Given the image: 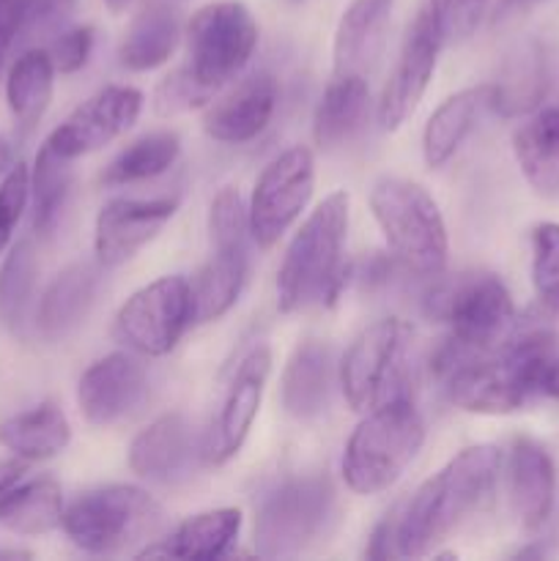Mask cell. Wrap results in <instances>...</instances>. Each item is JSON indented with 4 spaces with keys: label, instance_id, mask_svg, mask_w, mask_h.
<instances>
[{
    "label": "cell",
    "instance_id": "6da1fadb",
    "mask_svg": "<svg viewBox=\"0 0 559 561\" xmlns=\"http://www.w3.org/2000/svg\"><path fill=\"white\" fill-rule=\"evenodd\" d=\"M502 453L493 444H477L455 455L442 471L422 482L409 507L398 515L395 548L398 557H427L438 542L458 531L493 496Z\"/></svg>",
    "mask_w": 559,
    "mask_h": 561
},
{
    "label": "cell",
    "instance_id": "7a4b0ae2",
    "mask_svg": "<svg viewBox=\"0 0 559 561\" xmlns=\"http://www.w3.org/2000/svg\"><path fill=\"white\" fill-rule=\"evenodd\" d=\"M349 192H332L296 230L277 272L280 312L290 316L338 301L345 285L343 250L349 236Z\"/></svg>",
    "mask_w": 559,
    "mask_h": 561
},
{
    "label": "cell",
    "instance_id": "3957f363",
    "mask_svg": "<svg viewBox=\"0 0 559 561\" xmlns=\"http://www.w3.org/2000/svg\"><path fill=\"white\" fill-rule=\"evenodd\" d=\"M425 442V422L411 400L395 398L367 411L343 453V480L360 496H373L403 477Z\"/></svg>",
    "mask_w": 559,
    "mask_h": 561
},
{
    "label": "cell",
    "instance_id": "277c9868",
    "mask_svg": "<svg viewBox=\"0 0 559 561\" xmlns=\"http://www.w3.org/2000/svg\"><path fill=\"white\" fill-rule=\"evenodd\" d=\"M370 211L400 266L422 277L447 266V225L425 186L384 175L370 190Z\"/></svg>",
    "mask_w": 559,
    "mask_h": 561
},
{
    "label": "cell",
    "instance_id": "5b68a950",
    "mask_svg": "<svg viewBox=\"0 0 559 561\" xmlns=\"http://www.w3.org/2000/svg\"><path fill=\"white\" fill-rule=\"evenodd\" d=\"M338 526V491L323 474L296 477L263 499L255 518V551L263 559L299 557Z\"/></svg>",
    "mask_w": 559,
    "mask_h": 561
},
{
    "label": "cell",
    "instance_id": "8992f818",
    "mask_svg": "<svg viewBox=\"0 0 559 561\" xmlns=\"http://www.w3.org/2000/svg\"><path fill=\"white\" fill-rule=\"evenodd\" d=\"M164 510L146 491L132 485H107L88 491L64 510L66 537L88 553H121L159 535Z\"/></svg>",
    "mask_w": 559,
    "mask_h": 561
},
{
    "label": "cell",
    "instance_id": "52a82bcc",
    "mask_svg": "<svg viewBox=\"0 0 559 561\" xmlns=\"http://www.w3.org/2000/svg\"><path fill=\"white\" fill-rule=\"evenodd\" d=\"M427 316L449 327V343L475 354L504 345L515 329L513 296L493 274H464L427 296Z\"/></svg>",
    "mask_w": 559,
    "mask_h": 561
},
{
    "label": "cell",
    "instance_id": "ba28073f",
    "mask_svg": "<svg viewBox=\"0 0 559 561\" xmlns=\"http://www.w3.org/2000/svg\"><path fill=\"white\" fill-rule=\"evenodd\" d=\"M414 332L400 318L367 327L340 362V389L354 411L367 414L395 398H403Z\"/></svg>",
    "mask_w": 559,
    "mask_h": 561
},
{
    "label": "cell",
    "instance_id": "9c48e42d",
    "mask_svg": "<svg viewBox=\"0 0 559 561\" xmlns=\"http://www.w3.org/2000/svg\"><path fill=\"white\" fill-rule=\"evenodd\" d=\"M190 64L186 75L214 93L228 85L252 58L258 44V25L241 0H219L203 5L186 25Z\"/></svg>",
    "mask_w": 559,
    "mask_h": 561
},
{
    "label": "cell",
    "instance_id": "30bf717a",
    "mask_svg": "<svg viewBox=\"0 0 559 561\" xmlns=\"http://www.w3.org/2000/svg\"><path fill=\"white\" fill-rule=\"evenodd\" d=\"M195 323L190 279L159 277L124 301L115 316V337L146 356H164Z\"/></svg>",
    "mask_w": 559,
    "mask_h": 561
},
{
    "label": "cell",
    "instance_id": "8fae6325",
    "mask_svg": "<svg viewBox=\"0 0 559 561\" xmlns=\"http://www.w3.org/2000/svg\"><path fill=\"white\" fill-rule=\"evenodd\" d=\"M316 190V159L305 146H294L274 157L258 175L247 217L250 239L261 250H272L299 219Z\"/></svg>",
    "mask_w": 559,
    "mask_h": 561
},
{
    "label": "cell",
    "instance_id": "7c38bea8",
    "mask_svg": "<svg viewBox=\"0 0 559 561\" xmlns=\"http://www.w3.org/2000/svg\"><path fill=\"white\" fill-rule=\"evenodd\" d=\"M269 373H272V351H269V345L258 343L236 367L217 416H214L212 427L203 438L201 455L206 463H228L244 447L247 436L255 425L258 411H261Z\"/></svg>",
    "mask_w": 559,
    "mask_h": 561
},
{
    "label": "cell",
    "instance_id": "4fadbf2b",
    "mask_svg": "<svg viewBox=\"0 0 559 561\" xmlns=\"http://www.w3.org/2000/svg\"><path fill=\"white\" fill-rule=\"evenodd\" d=\"M444 42L447 38H444L442 25H438V16L427 5L417 14L414 25L409 27V36H406L403 49H400L395 71L389 75L387 85H384L381 102H378V124L384 129H398L420 107L422 96L431 85L433 71H436V60Z\"/></svg>",
    "mask_w": 559,
    "mask_h": 561
},
{
    "label": "cell",
    "instance_id": "5bb4252c",
    "mask_svg": "<svg viewBox=\"0 0 559 561\" xmlns=\"http://www.w3.org/2000/svg\"><path fill=\"white\" fill-rule=\"evenodd\" d=\"M142 110V93L132 85H110L82 102L58 129L47 146L64 159H80L99 151L115 137L135 126Z\"/></svg>",
    "mask_w": 559,
    "mask_h": 561
},
{
    "label": "cell",
    "instance_id": "9a60e30c",
    "mask_svg": "<svg viewBox=\"0 0 559 561\" xmlns=\"http://www.w3.org/2000/svg\"><path fill=\"white\" fill-rule=\"evenodd\" d=\"M179 203L170 197L157 201H129V197H115L104 203L96 217L93 230V250L96 263L104 268H115L121 263L132 261L146 244H151L159 230L170 222Z\"/></svg>",
    "mask_w": 559,
    "mask_h": 561
},
{
    "label": "cell",
    "instance_id": "2e32d148",
    "mask_svg": "<svg viewBox=\"0 0 559 561\" xmlns=\"http://www.w3.org/2000/svg\"><path fill=\"white\" fill-rule=\"evenodd\" d=\"M146 394V367L132 354H110L93 362L77 383V403L91 425L107 427L129 416Z\"/></svg>",
    "mask_w": 559,
    "mask_h": 561
},
{
    "label": "cell",
    "instance_id": "e0dca14e",
    "mask_svg": "<svg viewBox=\"0 0 559 561\" xmlns=\"http://www.w3.org/2000/svg\"><path fill=\"white\" fill-rule=\"evenodd\" d=\"M197 458L192 425L184 414H164L135 436L129 447V469L157 485H179L195 471Z\"/></svg>",
    "mask_w": 559,
    "mask_h": 561
},
{
    "label": "cell",
    "instance_id": "ac0fdd59",
    "mask_svg": "<svg viewBox=\"0 0 559 561\" xmlns=\"http://www.w3.org/2000/svg\"><path fill=\"white\" fill-rule=\"evenodd\" d=\"M510 510L524 531H537L551 518L557 471L546 447L532 438H515L507 458Z\"/></svg>",
    "mask_w": 559,
    "mask_h": 561
},
{
    "label": "cell",
    "instance_id": "d6986e66",
    "mask_svg": "<svg viewBox=\"0 0 559 561\" xmlns=\"http://www.w3.org/2000/svg\"><path fill=\"white\" fill-rule=\"evenodd\" d=\"M277 107V80L269 71L247 77L203 115V131L217 142H250L261 135Z\"/></svg>",
    "mask_w": 559,
    "mask_h": 561
},
{
    "label": "cell",
    "instance_id": "ffe728a7",
    "mask_svg": "<svg viewBox=\"0 0 559 561\" xmlns=\"http://www.w3.org/2000/svg\"><path fill=\"white\" fill-rule=\"evenodd\" d=\"M392 0H354L334 33V77H365L387 44Z\"/></svg>",
    "mask_w": 559,
    "mask_h": 561
},
{
    "label": "cell",
    "instance_id": "44dd1931",
    "mask_svg": "<svg viewBox=\"0 0 559 561\" xmlns=\"http://www.w3.org/2000/svg\"><path fill=\"white\" fill-rule=\"evenodd\" d=\"M334 389V354L327 343L296 345L283 373V405L294 420H318L329 409Z\"/></svg>",
    "mask_w": 559,
    "mask_h": 561
},
{
    "label": "cell",
    "instance_id": "7402d4cb",
    "mask_svg": "<svg viewBox=\"0 0 559 561\" xmlns=\"http://www.w3.org/2000/svg\"><path fill=\"white\" fill-rule=\"evenodd\" d=\"M99 279H102V274H99L96 263H75L49 283L42 301H38L36 316L44 337L60 340L85 321L93 299H96Z\"/></svg>",
    "mask_w": 559,
    "mask_h": 561
},
{
    "label": "cell",
    "instance_id": "603a6c76",
    "mask_svg": "<svg viewBox=\"0 0 559 561\" xmlns=\"http://www.w3.org/2000/svg\"><path fill=\"white\" fill-rule=\"evenodd\" d=\"M247 268H250L247 244H214L212 257L190 283L195 323L217 321L239 301L247 283Z\"/></svg>",
    "mask_w": 559,
    "mask_h": 561
},
{
    "label": "cell",
    "instance_id": "cb8c5ba5",
    "mask_svg": "<svg viewBox=\"0 0 559 561\" xmlns=\"http://www.w3.org/2000/svg\"><path fill=\"white\" fill-rule=\"evenodd\" d=\"M486 107H491V85L466 88V91L455 93L447 102L438 104L436 113L427 118L425 131H422L425 162L431 168H444L460 151Z\"/></svg>",
    "mask_w": 559,
    "mask_h": 561
},
{
    "label": "cell",
    "instance_id": "d4e9b609",
    "mask_svg": "<svg viewBox=\"0 0 559 561\" xmlns=\"http://www.w3.org/2000/svg\"><path fill=\"white\" fill-rule=\"evenodd\" d=\"M513 153L526 184L540 197H559V107H546L521 124Z\"/></svg>",
    "mask_w": 559,
    "mask_h": 561
},
{
    "label": "cell",
    "instance_id": "484cf974",
    "mask_svg": "<svg viewBox=\"0 0 559 561\" xmlns=\"http://www.w3.org/2000/svg\"><path fill=\"white\" fill-rule=\"evenodd\" d=\"M241 529V513L233 507L208 510V513L186 518L175 526L164 540L148 546L140 557H170V559H219L236 542Z\"/></svg>",
    "mask_w": 559,
    "mask_h": 561
},
{
    "label": "cell",
    "instance_id": "4316f807",
    "mask_svg": "<svg viewBox=\"0 0 559 561\" xmlns=\"http://www.w3.org/2000/svg\"><path fill=\"white\" fill-rule=\"evenodd\" d=\"M548 60L543 47L524 44L502 66V75L491 85V110L504 118L526 115L546 99Z\"/></svg>",
    "mask_w": 559,
    "mask_h": 561
},
{
    "label": "cell",
    "instance_id": "83f0119b",
    "mask_svg": "<svg viewBox=\"0 0 559 561\" xmlns=\"http://www.w3.org/2000/svg\"><path fill=\"white\" fill-rule=\"evenodd\" d=\"M367 102L370 93L365 77H332L312 121V137L318 146L332 151L349 142L365 124Z\"/></svg>",
    "mask_w": 559,
    "mask_h": 561
},
{
    "label": "cell",
    "instance_id": "f1b7e54d",
    "mask_svg": "<svg viewBox=\"0 0 559 561\" xmlns=\"http://www.w3.org/2000/svg\"><path fill=\"white\" fill-rule=\"evenodd\" d=\"M71 442V427L55 403H42L0 425V444L22 460H49Z\"/></svg>",
    "mask_w": 559,
    "mask_h": 561
},
{
    "label": "cell",
    "instance_id": "f546056e",
    "mask_svg": "<svg viewBox=\"0 0 559 561\" xmlns=\"http://www.w3.org/2000/svg\"><path fill=\"white\" fill-rule=\"evenodd\" d=\"M181 38L179 11L170 5H151L126 31L118 58L132 71H151L175 53Z\"/></svg>",
    "mask_w": 559,
    "mask_h": 561
},
{
    "label": "cell",
    "instance_id": "4dcf8cb0",
    "mask_svg": "<svg viewBox=\"0 0 559 561\" xmlns=\"http://www.w3.org/2000/svg\"><path fill=\"white\" fill-rule=\"evenodd\" d=\"M55 64L49 49H27L14 60L5 82V99L22 131H31L53 102Z\"/></svg>",
    "mask_w": 559,
    "mask_h": 561
},
{
    "label": "cell",
    "instance_id": "1f68e13d",
    "mask_svg": "<svg viewBox=\"0 0 559 561\" xmlns=\"http://www.w3.org/2000/svg\"><path fill=\"white\" fill-rule=\"evenodd\" d=\"M64 520V493L49 477L11 488L0 496V526L14 535H47Z\"/></svg>",
    "mask_w": 559,
    "mask_h": 561
},
{
    "label": "cell",
    "instance_id": "d6a6232c",
    "mask_svg": "<svg viewBox=\"0 0 559 561\" xmlns=\"http://www.w3.org/2000/svg\"><path fill=\"white\" fill-rule=\"evenodd\" d=\"M181 153V140L175 131H151L140 137L132 146H126L113 162L104 168V186H126L137 181H148L162 175L164 170L173 168Z\"/></svg>",
    "mask_w": 559,
    "mask_h": 561
},
{
    "label": "cell",
    "instance_id": "836d02e7",
    "mask_svg": "<svg viewBox=\"0 0 559 561\" xmlns=\"http://www.w3.org/2000/svg\"><path fill=\"white\" fill-rule=\"evenodd\" d=\"M71 159H64L44 142L31 173L33 197V228L36 233L49 236L64 214L66 197L71 190Z\"/></svg>",
    "mask_w": 559,
    "mask_h": 561
},
{
    "label": "cell",
    "instance_id": "e575fe53",
    "mask_svg": "<svg viewBox=\"0 0 559 561\" xmlns=\"http://www.w3.org/2000/svg\"><path fill=\"white\" fill-rule=\"evenodd\" d=\"M38 261L33 241H20L0 268V318L11 332H20L27 321L33 288H36Z\"/></svg>",
    "mask_w": 559,
    "mask_h": 561
},
{
    "label": "cell",
    "instance_id": "d590c367",
    "mask_svg": "<svg viewBox=\"0 0 559 561\" xmlns=\"http://www.w3.org/2000/svg\"><path fill=\"white\" fill-rule=\"evenodd\" d=\"M532 283L543 310L559 318V222L532 230Z\"/></svg>",
    "mask_w": 559,
    "mask_h": 561
},
{
    "label": "cell",
    "instance_id": "8d00e7d4",
    "mask_svg": "<svg viewBox=\"0 0 559 561\" xmlns=\"http://www.w3.org/2000/svg\"><path fill=\"white\" fill-rule=\"evenodd\" d=\"M208 230H212V244H247L250 217L233 186H225L214 197L212 211H208Z\"/></svg>",
    "mask_w": 559,
    "mask_h": 561
},
{
    "label": "cell",
    "instance_id": "74e56055",
    "mask_svg": "<svg viewBox=\"0 0 559 561\" xmlns=\"http://www.w3.org/2000/svg\"><path fill=\"white\" fill-rule=\"evenodd\" d=\"M27 197H31V175L25 164H14L0 181V252L5 250L16 222L22 219Z\"/></svg>",
    "mask_w": 559,
    "mask_h": 561
},
{
    "label": "cell",
    "instance_id": "f35d334b",
    "mask_svg": "<svg viewBox=\"0 0 559 561\" xmlns=\"http://www.w3.org/2000/svg\"><path fill=\"white\" fill-rule=\"evenodd\" d=\"M208 99H212V93L203 91V88L186 75V69H179L175 75L164 77L157 85V91H153V107H157L159 115H175L184 113V110L201 107Z\"/></svg>",
    "mask_w": 559,
    "mask_h": 561
},
{
    "label": "cell",
    "instance_id": "ab89813d",
    "mask_svg": "<svg viewBox=\"0 0 559 561\" xmlns=\"http://www.w3.org/2000/svg\"><path fill=\"white\" fill-rule=\"evenodd\" d=\"M93 49V27H71V31H60L58 38L49 47V58H53L55 71L60 75H75L88 64Z\"/></svg>",
    "mask_w": 559,
    "mask_h": 561
},
{
    "label": "cell",
    "instance_id": "60d3db41",
    "mask_svg": "<svg viewBox=\"0 0 559 561\" xmlns=\"http://www.w3.org/2000/svg\"><path fill=\"white\" fill-rule=\"evenodd\" d=\"M77 9V0H31L22 33L27 36H55L64 31Z\"/></svg>",
    "mask_w": 559,
    "mask_h": 561
},
{
    "label": "cell",
    "instance_id": "b9f144b4",
    "mask_svg": "<svg viewBox=\"0 0 559 561\" xmlns=\"http://www.w3.org/2000/svg\"><path fill=\"white\" fill-rule=\"evenodd\" d=\"M482 0H431L433 14L438 16L444 38L464 36L475 27L477 14H480Z\"/></svg>",
    "mask_w": 559,
    "mask_h": 561
},
{
    "label": "cell",
    "instance_id": "7bdbcfd3",
    "mask_svg": "<svg viewBox=\"0 0 559 561\" xmlns=\"http://www.w3.org/2000/svg\"><path fill=\"white\" fill-rule=\"evenodd\" d=\"M27 3L31 0H0V69H3L5 55L14 47L16 36L25 27Z\"/></svg>",
    "mask_w": 559,
    "mask_h": 561
},
{
    "label": "cell",
    "instance_id": "ee69618b",
    "mask_svg": "<svg viewBox=\"0 0 559 561\" xmlns=\"http://www.w3.org/2000/svg\"><path fill=\"white\" fill-rule=\"evenodd\" d=\"M395 531H398V515L381 520V524L373 529L370 542H367V548H365V557L376 559V561L398 557V548H395Z\"/></svg>",
    "mask_w": 559,
    "mask_h": 561
},
{
    "label": "cell",
    "instance_id": "f6af8a7d",
    "mask_svg": "<svg viewBox=\"0 0 559 561\" xmlns=\"http://www.w3.org/2000/svg\"><path fill=\"white\" fill-rule=\"evenodd\" d=\"M389 274H392V261H387V257H373V261L367 263L360 274L362 288L365 290L381 288V285H387Z\"/></svg>",
    "mask_w": 559,
    "mask_h": 561
},
{
    "label": "cell",
    "instance_id": "bcb514c9",
    "mask_svg": "<svg viewBox=\"0 0 559 561\" xmlns=\"http://www.w3.org/2000/svg\"><path fill=\"white\" fill-rule=\"evenodd\" d=\"M543 0H499L497 11H493V25H504L510 20H518L521 14L532 11L535 5H540Z\"/></svg>",
    "mask_w": 559,
    "mask_h": 561
},
{
    "label": "cell",
    "instance_id": "7dc6e473",
    "mask_svg": "<svg viewBox=\"0 0 559 561\" xmlns=\"http://www.w3.org/2000/svg\"><path fill=\"white\" fill-rule=\"evenodd\" d=\"M25 471H27V466L22 458L0 460V496H3V493H9L11 488H14L16 482L25 477Z\"/></svg>",
    "mask_w": 559,
    "mask_h": 561
},
{
    "label": "cell",
    "instance_id": "c3c4849f",
    "mask_svg": "<svg viewBox=\"0 0 559 561\" xmlns=\"http://www.w3.org/2000/svg\"><path fill=\"white\" fill-rule=\"evenodd\" d=\"M543 392H546L548 398H557L559 400V356H557V359H554V365L548 367L546 381H543Z\"/></svg>",
    "mask_w": 559,
    "mask_h": 561
},
{
    "label": "cell",
    "instance_id": "681fc988",
    "mask_svg": "<svg viewBox=\"0 0 559 561\" xmlns=\"http://www.w3.org/2000/svg\"><path fill=\"white\" fill-rule=\"evenodd\" d=\"M11 157H14V153H11L9 140H5V137H0V179H3V175L11 170Z\"/></svg>",
    "mask_w": 559,
    "mask_h": 561
},
{
    "label": "cell",
    "instance_id": "f907efd6",
    "mask_svg": "<svg viewBox=\"0 0 559 561\" xmlns=\"http://www.w3.org/2000/svg\"><path fill=\"white\" fill-rule=\"evenodd\" d=\"M104 5H107L113 14H121V11H126L132 5V0H104Z\"/></svg>",
    "mask_w": 559,
    "mask_h": 561
},
{
    "label": "cell",
    "instance_id": "816d5d0a",
    "mask_svg": "<svg viewBox=\"0 0 559 561\" xmlns=\"http://www.w3.org/2000/svg\"><path fill=\"white\" fill-rule=\"evenodd\" d=\"M31 553L27 551H5V548H0V559H27Z\"/></svg>",
    "mask_w": 559,
    "mask_h": 561
}]
</instances>
